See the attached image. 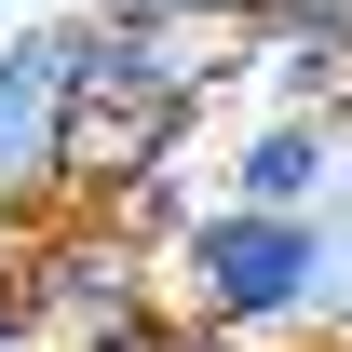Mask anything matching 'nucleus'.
Returning <instances> with one entry per match:
<instances>
[{
  "instance_id": "1",
  "label": "nucleus",
  "mask_w": 352,
  "mask_h": 352,
  "mask_svg": "<svg viewBox=\"0 0 352 352\" xmlns=\"http://www.w3.org/2000/svg\"><path fill=\"white\" fill-rule=\"evenodd\" d=\"M149 298L204 339H311V298H325V258H311V217H258V204H190V217L149 244Z\"/></svg>"
},
{
  "instance_id": "2",
  "label": "nucleus",
  "mask_w": 352,
  "mask_h": 352,
  "mask_svg": "<svg viewBox=\"0 0 352 352\" xmlns=\"http://www.w3.org/2000/svg\"><path fill=\"white\" fill-rule=\"evenodd\" d=\"M95 14H14L0 28V217L41 230L68 204V122H82Z\"/></svg>"
},
{
  "instance_id": "3",
  "label": "nucleus",
  "mask_w": 352,
  "mask_h": 352,
  "mask_svg": "<svg viewBox=\"0 0 352 352\" xmlns=\"http://www.w3.org/2000/svg\"><path fill=\"white\" fill-rule=\"evenodd\" d=\"M14 311H28V352H95V339H122V325H149V244H135L122 217H95L82 230H28V258H14Z\"/></svg>"
},
{
  "instance_id": "4",
  "label": "nucleus",
  "mask_w": 352,
  "mask_h": 352,
  "mask_svg": "<svg viewBox=\"0 0 352 352\" xmlns=\"http://www.w3.org/2000/svg\"><path fill=\"white\" fill-rule=\"evenodd\" d=\"M230 68L258 82V109L352 122V0H271V28H244Z\"/></svg>"
},
{
  "instance_id": "5",
  "label": "nucleus",
  "mask_w": 352,
  "mask_h": 352,
  "mask_svg": "<svg viewBox=\"0 0 352 352\" xmlns=\"http://www.w3.org/2000/svg\"><path fill=\"white\" fill-rule=\"evenodd\" d=\"M352 163V122H298V109H258L217 163V204H258V217H311L325 176Z\"/></svg>"
},
{
  "instance_id": "6",
  "label": "nucleus",
  "mask_w": 352,
  "mask_h": 352,
  "mask_svg": "<svg viewBox=\"0 0 352 352\" xmlns=\"http://www.w3.org/2000/svg\"><path fill=\"white\" fill-rule=\"evenodd\" d=\"M311 258H325V298H311V339L352 352V163L325 176V204H311Z\"/></svg>"
},
{
  "instance_id": "7",
  "label": "nucleus",
  "mask_w": 352,
  "mask_h": 352,
  "mask_svg": "<svg viewBox=\"0 0 352 352\" xmlns=\"http://www.w3.org/2000/svg\"><path fill=\"white\" fill-rule=\"evenodd\" d=\"M95 28H204V41H244V28H271V0H82Z\"/></svg>"
},
{
  "instance_id": "8",
  "label": "nucleus",
  "mask_w": 352,
  "mask_h": 352,
  "mask_svg": "<svg viewBox=\"0 0 352 352\" xmlns=\"http://www.w3.org/2000/svg\"><path fill=\"white\" fill-rule=\"evenodd\" d=\"M163 352H258V339H204V325H176V311H163Z\"/></svg>"
},
{
  "instance_id": "9",
  "label": "nucleus",
  "mask_w": 352,
  "mask_h": 352,
  "mask_svg": "<svg viewBox=\"0 0 352 352\" xmlns=\"http://www.w3.org/2000/svg\"><path fill=\"white\" fill-rule=\"evenodd\" d=\"M0 352H28V311H14V285H0Z\"/></svg>"
},
{
  "instance_id": "10",
  "label": "nucleus",
  "mask_w": 352,
  "mask_h": 352,
  "mask_svg": "<svg viewBox=\"0 0 352 352\" xmlns=\"http://www.w3.org/2000/svg\"><path fill=\"white\" fill-rule=\"evenodd\" d=\"M14 258H28V230H14V217H0V285H14Z\"/></svg>"
},
{
  "instance_id": "11",
  "label": "nucleus",
  "mask_w": 352,
  "mask_h": 352,
  "mask_svg": "<svg viewBox=\"0 0 352 352\" xmlns=\"http://www.w3.org/2000/svg\"><path fill=\"white\" fill-rule=\"evenodd\" d=\"M0 14H41V0H0Z\"/></svg>"
}]
</instances>
